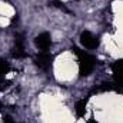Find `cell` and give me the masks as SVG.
<instances>
[{
    "label": "cell",
    "instance_id": "1",
    "mask_svg": "<svg viewBox=\"0 0 123 123\" xmlns=\"http://www.w3.org/2000/svg\"><path fill=\"white\" fill-rule=\"evenodd\" d=\"M76 52V55L79 56V70H80V76H89L92 73V70L94 69L96 64V59L92 55H89L87 52H82L77 47L73 49Z\"/></svg>",
    "mask_w": 123,
    "mask_h": 123
},
{
    "label": "cell",
    "instance_id": "2",
    "mask_svg": "<svg viewBox=\"0 0 123 123\" xmlns=\"http://www.w3.org/2000/svg\"><path fill=\"white\" fill-rule=\"evenodd\" d=\"M80 43H82V46L85 49H90L92 50V49H96L99 46V39L93 33L86 30V31H83L82 36H80Z\"/></svg>",
    "mask_w": 123,
    "mask_h": 123
},
{
    "label": "cell",
    "instance_id": "3",
    "mask_svg": "<svg viewBox=\"0 0 123 123\" xmlns=\"http://www.w3.org/2000/svg\"><path fill=\"white\" fill-rule=\"evenodd\" d=\"M52 44V37L49 33H40L37 37H36V46L40 49V52H47L49 47Z\"/></svg>",
    "mask_w": 123,
    "mask_h": 123
},
{
    "label": "cell",
    "instance_id": "4",
    "mask_svg": "<svg viewBox=\"0 0 123 123\" xmlns=\"http://www.w3.org/2000/svg\"><path fill=\"white\" fill-rule=\"evenodd\" d=\"M36 64L42 69H49L52 66V56L47 52H40L36 59Z\"/></svg>",
    "mask_w": 123,
    "mask_h": 123
},
{
    "label": "cell",
    "instance_id": "5",
    "mask_svg": "<svg viewBox=\"0 0 123 123\" xmlns=\"http://www.w3.org/2000/svg\"><path fill=\"white\" fill-rule=\"evenodd\" d=\"M13 56H14V57H23V56H25V46H23V40H22L20 37L16 40L14 50H13Z\"/></svg>",
    "mask_w": 123,
    "mask_h": 123
},
{
    "label": "cell",
    "instance_id": "6",
    "mask_svg": "<svg viewBox=\"0 0 123 123\" xmlns=\"http://www.w3.org/2000/svg\"><path fill=\"white\" fill-rule=\"evenodd\" d=\"M86 103H87V99H82V100H79L76 103L74 110H76V115L79 117H83L85 116V113H86Z\"/></svg>",
    "mask_w": 123,
    "mask_h": 123
},
{
    "label": "cell",
    "instance_id": "7",
    "mask_svg": "<svg viewBox=\"0 0 123 123\" xmlns=\"http://www.w3.org/2000/svg\"><path fill=\"white\" fill-rule=\"evenodd\" d=\"M4 123H14V122H12V120H6Z\"/></svg>",
    "mask_w": 123,
    "mask_h": 123
},
{
    "label": "cell",
    "instance_id": "8",
    "mask_svg": "<svg viewBox=\"0 0 123 123\" xmlns=\"http://www.w3.org/2000/svg\"><path fill=\"white\" fill-rule=\"evenodd\" d=\"M87 123H96V120H89Z\"/></svg>",
    "mask_w": 123,
    "mask_h": 123
},
{
    "label": "cell",
    "instance_id": "9",
    "mask_svg": "<svg viewBox=\"0 0 123 123\" xmlns=\"http://www.w3.org/2000/svg\"><path fill=\"white\" fill-rule=\"evenodd\" d=\"M0 107H1V105H0Z\"/></svg>",
    "mask_w": 123,
    "mask_h": 123
}]
</instances>
